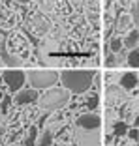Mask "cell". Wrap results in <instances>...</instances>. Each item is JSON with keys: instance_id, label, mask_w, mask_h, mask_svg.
<instances>
[{"instance_id": "cell-1", "label": "cell", "mask_w": 139, "mask_h": 146, "mask_svg": "<svg viewBox=\"0 0 139 146\" xmlns=\"http://www.w3.org/2000/svg\"><path fill=\"white\" fill-rule=\"evenodd\" d=\"M58 81H62V86L70 90V94H83L92 86L94 73L88 69H66L60 73Z\"/></svg>"}, {"instance_id": "cell-2", "label": "cell", "mask_w": 139, "mask_h": 146, "mask_svg": "<svg viewBox=\"0 0 139 146\" xmlns=\"http://www.w3.org/2000/svg\"><path fill=\"white\" fill-rule=\"evenodd\" d=\"M60 79V73L55 69H30L26 71V82L36 88V90H47L51 86H55Z\"/></svg>"}, {"instance_id": "cell-3", "label": "cell", "mask_w": 139, "mask_h": 146, "mask_svg": "<svg viewBox=\"0 0 139 146\" xmlns=\"http://www.w3.org/2000/svg\"><path fill=\"white\" fill-rule=\"evenodd\" d=\"M70 101V90L66 88H47L45 94H41L39 98V105L45 111H57V109H62L66 103Z\"/></svg>"}, {"instance_id": "cell-4", "label": "cell", "mask_w": 139, "mask_h": 146, "mask_svg": "<svg viewBox=\"0 0 139 146\" xmlns=\"http://www.w3.org/2000/svg\"><path fill=\"white\" fill-rule=\"evenodd\" d=\"M2 79H4V82L8 84L9 92L11 94H15V92H19L25 86L26 82V73L21 71V69H6L4 73H2Z\"/></svg>"}, {"instance_id": "cell-5", "label": "cell", "mask_w": 139, "mask_h": 146, "mask_svg": "<svg viewBox=\"0 0 139 146\" xmlns=\"http://www.w3.org/2000/svg\"><path fill=\"white\" fill-rule=\"evenodd\" d=\"M13 101L17 105H32V103H36V101H39V94L32 86L30 88H21L19 92H15Z\"/></svg>"}, {"instance_id": "cell-6", "label": "cell", "mask_w": 139, "mask_h": 146, "mask_svg": "<svg viewBox=\"0 0 139 146\" xmlns=\"http://www.w3.org/2000/svg\"><path fill=\"white\" fill-rule=\"evenodd\" d=\"M77 125L83 129H98L102 125V118L98 114H94V112H85V114H81L77 118Z\"/></svg>"}, {"instance_id": "cell-7", "label": "cell", "mask_w": 139, "mask_h": 146, "mask_svg": "<svg viewBox=\"0 0 139 146\" xmlns=\"http://www.w3.org/2000/svg\"><path fill=\"white\" fill-rule=\"evenodd\" d=\"M137 73L134 71H128V73H122L120 77V88H124V90H134L135 86H137Z\"/></svg>"}, {"instance_id": "cell-8", "label": "cell", "mask_w": 139, "mask_h": 146, "mask_svg": "<svg viewBox=\"0 0 139 146\" xmlns=\"http://www.w3.org/2000/svg\"><path fill=\"white\" fill-rule=\"evenodd\" d=\"M139 43V30L137 28H134V30L128 32V36L124 38V45H126L128 49H135Z\"/></svg>"}, {"instance_id": "cell-9", "label": "cell", "mask_w": 139, "mask_h": 146, "mask_svg": "<svg viewBox=\"0 0 139 146\" xmlns=\"http://www.w3.org/2000/svg\"><path fill=\"white\" fill-rule=\"evenodd\" d=\"M126 62H128V66H132V68H137L139 66V49H132V51L128 52Z\"/></svg>"}, {"instance_id": "cell-10", "label": "cell", "mask_w": 139, "mask_h": 146, "mask_svg": "<svg viewBox=\"0 0 139 146\" xmlns=\"http://www.w3.org/2000/svg\"><path fill=\"white\" fill-rule=\"evenodd\" d=\"M53 144V133L51 131H43V135H41V137H39V141L36 142V146H51Z\"/></svg>"}, {"instance_id": "cell-11", "label": "cell", "mask_w": 139, "mask_h": 146, "mask_svg": "<svg viewBox=\"0 0 139 146\" xmlns=\"http://www.w3.org/2000/svg\"><path fill=\"white\" fill-rule=\"evenodd\" d=\"M128 129H130V127H128L124 122H117V124L113 125V133L117 135V137H122V135L128 133Z\"/></svg>"}, {"instance_id": "cell-12", "label": "cell", "mask_w": 139, "mask_h": 146, "mask_svg": "<svg viewBox=\"0 0 139 146\" xmlns=\"http://www.w3.org/2000/svg\"><path fill=\"white\" fill-rule=\"evenodd\" d=\"M130 17H132V23H134L135 26H139V0H135V2H134V6H132Z\"/></svg>"}, {"instance_id": "cell-13", "label": "cell", "mask_w": 139, "mask_h": 146, "mask_svg": "<svg viewBox=\"0 0 139 146\" xmlns=\"http://www.w3.org/2000/svg\"><path fill=\"white\" fill-rule=\"evenodd\" d=\"M109 49L117 54V52H120L122 51V39L120 38H113L111 39V43H109Z\"/></svg>"}, {"instance_id": "cell-14", "label": "cell", "mask_w": 139, "mask_h": 146, "mask_svg": "<svg viewBox=\"0 0 139 146\" xmlns=\"http://www.w3.org/2000/svg\"><path fill=\"white\" fill-rule=\"evenodd\" d=\"M36 137H38V131H36V127H32L30 131H28V137H26L25 144L26 146H36Z\"/></svg>"}, {"instance_id": "cell-15", "label": "cell", "mask_w": 139, "mask_h": 146, "mask_svg": "<svg viewBox=\"0 0 139 146\" xmlns=\"http://www.w3.org/2000/svg\"><path fill=\"white\" fill-rule=\"evenodd\" d=\"M105 64H107V66H115V52L113 51H111V52L105 51Z\"/></svg>"}, {"instance_id": "cell-16", "label": "cell", "mask_w": 139, "mask_h": 146, "mask_svg": "<svg viewBox=\"0 0 139 146\" xmlns=\"http://www.w3.org/2000/svg\"><path fill=\"white\" fill-rule=\"evenodd\" d=\"M128 137L132 139V141H137L139 139V127H134V129H128Z\"/></svg>"}, {"instance_id": "cell-17", "label": "cell", "mask_w": 139, "mask_h": 146, "mask_svg": "<svg viewBox=\"0 0 139 146\" xmlns=\"http://www.w3.org/2000/svg\"><path fill=\"white\" fill-rule=\"evenodd\" d=\"M9 101H11V98H9V96H4V98H2V105H0V107H2V112H8Z\"/></svg>"}, {"instance_id": "cell-18", "label": "cell", "mask_w": 139, "mask_h": 146, "mask_svg": "<svg viewBox=\"0 0 139 146\" xmlns=\"http://www.w3.org/2000/svg\"><path fill=\"white\" fill-rule=\"evenodd\" d=\"M132 17H128V15H124V17H120V21H118V28H126L128 26V21H130Z\"/></svg>"}, {"instance_id": "cell-19", "label": "cell", "mask_w": 139, "mask_h": 146, "mask_svg": "<svg viewBox=\"0 0 139 146\" xmlns=\"http://www.w3.org/2000/svg\"><path fill=\"white\" fill-rule=\"evenodd\" d=\"M96 107H98V98L94 96V98L88 99V109H96Z\"/></svg>"}, {"instance_id": "cell-20", "label": "cell", "mask_w": 139, "mask_h": 146, "mask_svg": "<svg viewBox=\"0 0 139 146\" xmlns=\"http://www.w3.org/2000/svg\"><path fill=\"white\" fill-rule=\"evenodd\" d=\"M134 124H135V127H139V114L135 116V122H134Z\"/></svg>"}]
</instances>
